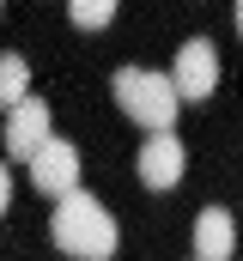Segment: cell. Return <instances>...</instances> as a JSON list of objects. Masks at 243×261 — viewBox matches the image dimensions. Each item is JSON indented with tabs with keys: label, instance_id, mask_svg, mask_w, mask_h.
I'll use <instances>...</instances> for the list:
<instances>
[{
	"label": "cell",
	"instance_id": "cell-1",
	"mask_svg": "<svg viewBox=\"0 0 243 261\" xmlns=\"http://www.w3.org/2000/svg\"><path fill=\"white\" fill-rule=\"evenodd\" d=\"M49 237H55L61 255H73V261H110L116 243H121V237H116V213H110L104 200H91L85 189L67 195V200H55Z\"/></svg>",
	"mask_w": 243,
	"mask_h": 261
},
{
	"label": "cell",
	"instance_id": "cell-2",
	"mask_svg": "<svg viewBox=\"0 0 243 261\" xmlns=\"http://www.w3.org/2000/svg\"><path fill=\"white\" fill-rule=\"evenodd\" d=\"M110 97H116V110L128 122H140L146 140H158V134L177 128V85H171V73H152V67H116V79H110Z\"/></svg>",
	"mask_w": 243,
	"mask_h": 261
},
{
	"label": "cell",
	"instance_id": "cell-3",
	"mask_svg": "<svg viewBox=\"0 0 243 261\" xmlns=\"http://www.w3.org/2000/svg\"><path fill=\"white\" fill-rule=\"evenodd\" d=\"M171 85H177L182 103H207L219 91V49L207 37H188L177 49V67H171Z\"/></svg>",
	"mask_w": 243,
	"mask_h": 261
},
{
	"label": "cell",
	"instance_id": "cell-4",
	"mask_svg": "<svg viewBox=\"0 0 243 261\" xmlns=\"http://www.w3.org/2000/svg\"><path fill=\"white\" fill-rule=\"evenodd\" d=\"M49 128H55V122H49V103H43V97H25L18 110H6V158H25V164H31V158L55 140Z\"/></svg>",
	"mask_w": 243,
	"mask_h": 261
},
{
	"label": "cell",
	"instance_id": "cell-5",
	"mask_svg": "<svg viewBox=\"0 0 243 261\" xmlns=\"http://www.w3.org/2000/svg\"><path fill=\"white\" fill-rule=\"evenodd\" d=\"M31 182H37L49 200L79 195V146H67V140H49V146L31 158Z\"/></svg>",
	"mask_w": 243,
	"mask_h": 261
},
{
	"label": "cell",
	"instance_id": "cell-6",
	"mask_svg": "<svg viewBox=\"0 0 243 261\" xmlns=\"http://www.w3.org/2000/svg\"><path fill=\"white\" fill-rule=\"evenodd\" d=\"M134 170H140V182H146V189H158V195H164V189H177V182H182L188 152H182L177 134H158V140H146V146H140Z\"/></svg>",
	"mask_w": 243,
	"mask_h": 261
},
{
	"label": "cell",
	"instance_id": "cell-7",
	"mask_svg": "<svg viewBox=\"0 0 243 261\" xmlns=\"http://www.w3.org/2000/svg\"><path fill=\"white\" fill-rule=\"evenodd\" d=\"M188 237H195V261H231L237 255V219L225 206H201Z\"/></svg>",
	"mask_w": 243,
	"mask_h": 261
},
{
	"label": "cell",
	"instance_id": "cell-8",
	"mask_svg": "<svg viewBox=\"0 0 243 261\" xmlns=\"http://www.w3.org/2000/svg\"><path fill=\"white\" fill-rule=\"evenodd\" d=\"M31 97V61L25 55H0V110H18Z\"/></svg>",
	"mask_w": 243,
	"mask_h": 261
},
{
	"label": "cell",
	"instance_id": "cell-9",
	"mask_svg": "<svg viewBox=\"0 0 243 261\" xmlns=\"http://www.w3.org/2000/svg\"><path fill=\"white\" fill-rule=\"evenodd\" d=\"M110 18H116L110 0H73V24H85V31H104Z\"/></svg>",
	"mask_w": 243,
	"mask_h": 261
},
{
	"label": "cell",
	"instance_id": "cell-10",
	"mask_svg": "<svg viewBox=\"0 0 243 261\" xmlns=\"http://www.w3.org/2000/svg\"><path fill=\"white\" fill-rule=\"evenodd\" d=\"M12 206V170H6V158H0V213Z\"/></svg>",
	"mask_w": 243,
	"mask_h": 261
},
{
	"label": "cell",
	"instance_id": "cell-11",
	"mask_svg": "<svg viewBox=\"0 0 243 261\" xmlns=\"http://www.w3.org/2000/svg\"><path fill=\"white\" fill-rule=\"evenodd\" d=\"M237 37H243V6H237Z\"/></svg>",
	"mask_w": 243,
	"mask_h": 261
}]
</instances>
